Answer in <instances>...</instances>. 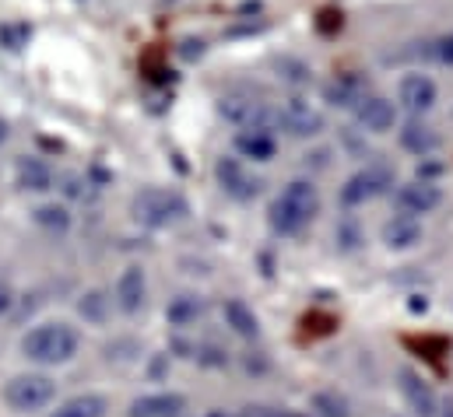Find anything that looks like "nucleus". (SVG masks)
<instances>
[{
	"label": "nucleus",
	"mask_w": 453,
	"mask_h": 417,
	"mask_svg": "<svg viewBox=\"0 0 453 417\" xmlns=\"http://www.w3.org/2000/svg\"><path fill=\"white\" fill-rule=\"evenodd\" d=\"M201 315H204V299L201 295H176L165 309V319L173 326H194Z\"/></svg>",
	"instance_id": "4be33fe9"
},
{
	"label": "nucleus",
	"mask_w": 453,
	"mask_h": 417,
	"mask_svg": "<svg viewBox=\"0 0 453 417\" xmlns=\"http://www.w3.org/2000/svg\"><path fill=\"white\" fill-rule=\"evenodd\" d=\"M222 313H226V322L232 333H239V337H246V340H253V337L260 333V319H257V313H253L242 299H228L226 306H222Z\"/></svg>",
	"instance_id": "6ab92c4d"
},
{
	"label": "nucleus",
	"mask_w": 453,
	"mask_h": 417,
	"mask_svg": "<svg viewBox=\"0 0 453 417\" xmlns=\"http://www.w3.org/2000/svg\"><path fill=\"white\" fill-rule=\"evenodd\" d=\"M187 400L180 393H151L130 404V417H180Z\"/></svg>",
	"instance_id": "f3484780"
},
{
	"label": "nucleus",
	"mask_w": 453,
	"mask_h": 417,
	"mask_svg": "<svg viewBox=\"0 0 453 417\" xmlns=\"http://www.w3.org/2000/svg\"><path fill=\"white\" fill-rule=\"evenodd\" d=\"M436 95L440 92H436V81L429 74H408L397 85V102L404 105L411 116H426L436 105Z\"/></svg>",
	"instance_id": "9d476101"
},
{
	"label": "nucleus",
	"mask_w": 453,
	"mask_h": 417,
	"mask_svg": "<svg viewBox=\"0 0 453 417\" xmlns=\"http://www.w3.org/2000/svg\"><path fill=\"white\" fill-rule=\"evenodd\" d=\"M274 119H278V130L292 133V137H317L324 130V112L313 109L306 99H288L274 109Z\"/></svg>",
	"instance_id": "0eeeda50"
},
{
	"label": "nucleus",
	"mask_w": 453,
	"mask_h": 417,
	"mask_svg": "<svg viewBox=\"0 0 453 417\" xmlns=\"http://www.w3.org/2000/svg\"><path fill=\"white\" fill-rule=\"evenodd\" d=\"M11 306H14V295H11V288H7V284H0V315L7 313Z\"/></svg>",
	"instance_id": "2f4dec72"
},
{
	"label": "nucleus",
	"mask_w": 453,
	"mask_h": 417,
	"mask_svg": "<svg viewBox=\"0 0 453 417\" xmlns=\"http://www.w3.org/2000/svg\"><path fill=\"white\" fill-rule=\"evenodd\" d=\"M35 221L46 231H67L71 228V214H67V208H60V204H42V208L35 210Z\"/></svg>",
	"instance_id": "b1692460"
},
{
	"label": "nucleus",
	"mask_w": 453,
	"mask_h": 417,
	"mask_svg": "<svg viewBox=\"0 0 453 417\" xmlns=\"http://www.w3.org/2000/svg\"><path fill=\"white\" fill-rule=\"evenodd\" d=\"M401 144H404L411 155L426 158V155H433V151L440 148V133H436L429 123H418V119H411V123L401 130Z\"/></svg>",
	"instance_id": "a211bd4d"
},
{
	"label": "nucleus",
	"mask_w": 453,
	"mask_h": 417,
	"mask_svg": "<svg viewBox=\"0 0 453 417\" xmlns=\"http://www.w3.org/2000/svg\"><path fill=\"white\" fill-rule=\"evenodd\" d=\"M440 201H443V193H440V186H436L433 179H415V183H404V186H397V193H394V204H397V210H401V214H411V217L436 210V208H440Z\"/></svg>",
	"instance_id": "1a4fd4ad"
},
{
	"label": "nucleus",
	"mask_w": 453,
	"mask_h": 417,
	"mask_svg": "<svg viewBox=\"0 0 453 417\" xmlns=\"http://www.w3.org/2000/svg\"><path fill=\"white\" fill-rule=\"evenodd\" d=\"M338 242H344V246H348V249H351V246H355V242H358V231H355V228H351V224H344V228H338Z\"/></svg>",
	"instance_id": "7c9ffc66"
},
{
	"label": "nucleus",
	"mask_w": 453,
	"mask_h": 417,
	"mask_svg": "<svg viewBox=\"0 0 453 417\" xmlns=\"http://www.w3.org/2000/svg\"><path fill=\"white\" fill-rule=\"evenodd\" d=\"M180 53H183V60H197V57L204 53V42H201V39H187Z\"/></svg>",
	"instance_id": "c85d7f7f"
},
{
	"label": "nucleus",
	"mask_w": 453,
	"mask_h": 417,
	"mask_svg": "<svg viewBox=\"0 0 453 417\" xmlns=\"http://www.w3.org/2000/svg\"><path fill=\"white\" fill-rule=\"evenodd\" d=\"M215 176H219V186L226 190L232 201H253L257 193H260V179L242 165V158H219V165H215Z\"/></svg>",
	"instance_id": "6e6552de"
},
{
	"label": "nucleus",
	"mask_w": 453,
	"mask_h": 417,
	"mask_svg": "<svg viewBox=\"0 0 453 417\" xmlns=\"http://www.w3.org/2000/svg\"><path fill=\"white\" fill-rule=\"evenodd\" d=\"M4 140H7V123L0 119V144H4Z\"/></svg>",
	"instance_id": "72a5a7b5"
},
{
	"label": "nucleus",
	"mask_w": 453,
	"mask_h": 417,
	"mask_svg": "<svg viewBox=\"0 0 453 417\" xmlns=\"http://www.w3.org/2000/svg\"><path fill=\"white\" fill-rule=\"evenodd\" d=\"M235 151L242 158H253V162H271L278 155V140L271 130H239L235 133Z\"/></svg>",
	"instance_id": "dca6fc26"
},
{
	"label": "nucleus",
	"mask_w": 453,
	"mask_h": 417,
	"mask_svg": "<svg viewBox=\"0 0 453 417\" xmlns=\"http://www.w3.org/2000/svg\"><path fill=\"white\" fill-rule=\"evenodd\" d=\"M355 123L362 130H369V133H387L397 123V105L390 99H383V95H365L362 102L355 105Z\"/></svg>",
	"instance_id": "f8f14e48"
},
{
	"label": "nucleus",
	"mask_w": 453,
	"mask_h": 417,
	"mask_svg": "<svg viewBox=\"0 0 453 417\" xmlns=\"http://www.w3.org/2000/svg\"><path fill=\"white\" fill-rule=\"evenodd\" d=\"M390 186H394V169L383 165V162H372V165L358 169V172L341 186V204H344V208H362V204H369V201L390 193Z\"/></svg>",
	"instance_id": "39448f33"
},
{
	"label": "nucleus",
	"mask_w": 453,
	"mask_h": 417,
	"mask_svg": "<svg viewBox=\"0 0 453 417\" xmlns=\"http://www.w3.org/2000/svg\"><path fill=\"white\" fill-rule=\"evenodd\" d=\"M219 112L239 130H278L274 109H267V105L250 99V95H226L219 102Z\"/></svg>",
	"instance_id": "423d86ee"
},
{
	"label": "nucleus",
	"mask_w": 453,
	"mask_h": 417,
	"mask_svg": "<svg viewBox=\"0 0 453 417\" xmlns=\"http://www.w3.org/2000/svg\"><path fill=\"white\" fill-rule=\"evenodd\" d=\"M204 417H226V414H219V411H215V414H204Z\"/></svg>",
	"instance_id": "f704fd0d"
},
{
	"label": "nucleus",
	"mask_w": 453,
	"mask_h": 417,
	"mask_svg": "<svg viewBox=\"0 0 453 417\" xmlns=\"http://www.w3.org/2000/svg\"><path fill=\"white\" fill-rule=\"evenodd\" d=\"M365 95H369V81L362 74H341L324 88V99L334 109H355Z\"/></svg>",
	"instance_id": "4468645a"
},
{
	"label": "nucleus",
	"mask_w": 453,
	"mask_h": 417,
	"mask_svg": "<svg viewBox=\"0 0 453 417\" xmlns=\"http://www.w3.org/2000/svg\"><path fill=\"white\" fill-rule=\"evenodd\" d=\"M422 242V224L411 214H397L383 224V246L387 249H415Z\"/></svg>",
	"instance_id": "2eb2a0df"
},
{
	"label": "nucleus",
	"mask_w": 453,
	"mask_h": 417,
	"mask_svg": "<svg viewBox=\"0 0 453 417\" xmlns=\"http://www.w3.org/2000/svg\"><path fill=\"white\" fill-rule=\"evenodd\" d=\"M278 71H281V78L292 81V85H310V67L299 64V60H278Z\"/></svg>",
	"instance_id": "a878e982"
},
{
	"label": "nucleus",
	"mask_w": 453,
	"mask_h": 417,
	"mask_svg": "<svg viewBox=\"0 0 453 417\" xmlns=\"http://www.w3.org/2000/svg\"><path fill=\"white\" fill-rule=\"evenodd\" d=\"M28 39V25H4L0 28V42L7 49H21V42Z\"/></svg>",
	"instance_id": "bb28decb"
},
{
	"label": "nucleus",
	"mask_w": 453,
	"mask_h": 417,
	"mask_svg": "<svg viewBox=\"0 0 453 417\" xmlns=\"http://www.w3.org/2000/svg\"><path fill=\"white\" fill-rule=\"evenodd\" d=\"M288 417H306V414H288Z\"/></svg>",
	"instance_id": "c9c22d12"
},
{
	"label": "nucleus",
	"mask_w": 453,
	"mask_h": 417,
	"mask_svg": "<svg viewBox=\"0 0 453 417\" xmlns=\"http://www.w3.org/2000/svg\"><path fill=\"white\" fill-rule=\"evenodd\" d=\"M433 53H436V60H440V64H453V32L450 35H443V39L433 46Z\"/></svg>",
	"instance_id": "cd10ccee"
},
{
	"label": "nucleus",
	"mask_w": 453,
	"mask_h": 417,
	"mask_svg": "<svg viewBox=\"0 0 453 417\" xmlns=\"http://www.w3.org/2000/svg\"><path fill=\"white\" fill-rule=\"evenodd\" d=\"M78 309L85 319H92V322H103L106 319V309H110V299L103 295V292H88L81 302H78Z\"/></svg>",
	"instance_id": "393cba45"
},
{
	"label": "nucleus",
	"mask_w": 453,
	"mask_h": 417,
	"mask_svg": "<svg viewBox=\"0 0 453 417\" xmlns=\"http://www.w3.org/2000/svg\"><path fill=\"white\" fill-rule=\"evenodd\" d=\"M320 214V190L310 179H292L271 204V228L278 235H299Z\"/></svg>",
	"instance_id": "f257e3e1"
},
{
	"label": "nucleus",
	"mask_w": 453,
	"mask_h": 417,
	"mask_svg": "<svg viewBox=\"0 0 453 417\" xmlns=\"http://www.w3.org/2000/svg\"><path fill=\"white\" fill-rule=\"evenodd\" d=\"M144 295H148V281H144V270L141 267H127L116 281V306L119 313L134 315L144 309Z\"/></svg>",
	"instance_id": "ddd939ff"
},
{
	"label": "nucleus",
	"mask_w": 453,
	"mask_h": 417,
	"mask_svg": "<svg viewBox=\"0 0 453 417\" xmlns=\"http://www.w3.org/2000/svg\"><path fill=\"white\" fill-rule=\"evenodd\" d=\"M397 386H401V397L408 400V407L415 411L418 417H436V407H440V400H436V393H433V386L415 372V368H401L397 372Z\"/></svg>",
	"instance_id": "9b49d317"
},
{
	"label": "nucleus",
	"mask_w": 453,
	"mask_h": 417,
	"mask_svg": "<svg viewBox=\"0 0 453 417\" xmlns=\"http://www.w3.org/2000/svg\"><path fill=\"white\" fill-rule=\"evenodd\" d=\"M130 214L134 221H141L144 228H169L180 217H187V201L176 190L165 186H148L130 201Z\"/></svg>",
	"instance_id": "7ed1b4c3"
},
{
	"label": "nucleus",
	"mask_w": 453,
	"mask_h": 417,
	"mask_svg": "<svg viewBox=\"0 0 453 417\" xmlns=\"http://www.w3.org/2000/svg\"><path fill=\"white\" fill-rule=\"evenodd\" d=\"M57 397V383L42 372H25V375H14L7 386H4V400L11 411L18 414H32V411H42L50 407Z\"/></svg>",
	"instance_id": "20e7f679"
},
{
	"label": "nucleus",
	"mask_w": 453,
	"mask_h": 417,
	"mask_svg": "<svg viewBox=\"0 0 453 417\" xmlns=\"http://www.w3.org/2000/svg\"><path fill=\"white\" fill-rule=\"evenodd\" d=\"M78 330L67 326V322H42L35 330L25 333L21 340V351L28 361L35 365H64L78 354Z\"/></svg>",
	"instance_id": "f03ea898"
},
{
	"label": "nucleus",
	"mask_w": 453,
	"mask_h": 417,
	"mask_svg": "<svg viewBox=\"0 0 453 417\" xmlns=\"http://www.w3.org/2000/svg\"><path fill=\"white\" fill-rule=\"evenodd\" d=\"M18 186L28 190V193H46L53 186V172L46 162L39 158H21L18 162Z\"/></svg>",
	"instance_id": "aec40b11"
},
{
	"label": "nucleus",
	"mask_w": 453,
	"mask_h": 417,
	"mask_svg": "<svg viewBox=\"0 0 453 417\" xmlns=\"http://www.w3.org/2000/svg\"><path fill=\"white\" fill-rule=\"evenodd\" d=\"M436 417H453V400H443V404L436 407Z\"/></svg>",
	"instance_id": "473e14b6"
},
{
	"label": "nucleus",
	"mask_w": 453,
	"mask_h": 417,
	"mask_svg": "<svg viewBox=\"0 0 453 417\" xmlns=\"http://www.w3.org/2000/svg\"><path fill=\"white\" fill-rule=\"evenodd\" d=\"M242 417H285V414H278V411H271V407H264V404H250V407L242 411Z\"/></svg>",
	"instance_id": "c756f323"
},
{
	"label": "nucleus",
	"mask_w": 453,
	"mask_h": 417,
	"mask_svg": "<svg viewBox=\"0 0 453 417\" xmlns=\"http://www.w3.org/2000/svg\"><path fill=\"white\" fill-rule=\"evenodd\" d=\"M106 397L99 393H81V397H71L67 404H60L50 417H106Z\"/></svg>",
	"instance_id": "412c9836"
},
{
	"label": "nucleus",
	"mask_w": 453,
	"mask_h": 417,
	"mask_svg": "<svg viewBox=\"0 0 453 417\" xmlns=\"http://www.w3.org/2000/svg\"><path fill=\"white\" fill-rule=\"evenodd\" d=\"M313 411H317V417H351V404L338 390H324L313 397Z\"/></svg>",
	"instance_id": "5701e85b"
}]
</instances>
